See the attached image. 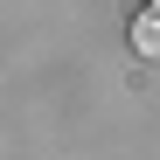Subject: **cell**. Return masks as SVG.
<instances>
[{
    "mask_svg": "<svg viewBox=\"0 0 160 160\" xmlns=\"http://www.w3.org/2000/svg\"><path fill=\"white\" fill-rule=\"evenodd\" d=\"M132 49H139V56H160V0L132 21Z\"/></svg>",
    "mask_w": 160,
    "mask_h": 160,
    "instance_id": "obj_1",
    "label": "cell"
}]
</instances>
